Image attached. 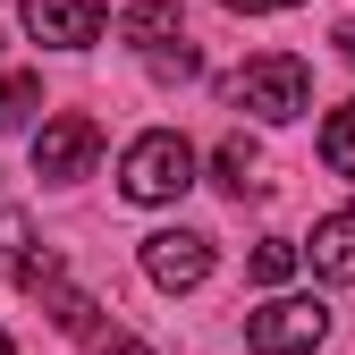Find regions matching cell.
I'll return each instance as SVG.
<instances>
[{"label":"cell","mask_w":355,"mask_h":355,"mask_svg":"<svg viewBox=\"0 0 355 355\" xmlns=\"http://www.w3.org/2000/svg\"><path fill=\"white\" fill-rule=\"evenodd\" d=\"M195 169L203 161H195V144L178 136V127H144V136L119 153V195L127 203H178L195 187Z\"/></svg>","instance_id":"cell-1"},{"label":"cell","mask_w":355,"mask_h":355,"mask_svg":"<svg viewBox=\"0 0 355 355\" xmlns=\"http://www.w3.org/2000/svg\"><path fill=\"white\" fill-rule=\"evenodd\" d=\"M229 110H254L262 127H288L313 110V68H304L296 51H262L229 76Z\"/></svg>","instance_id":"cell-2"},{"label":"cell","mask_w":355,"mask_h":355,"mask_svg":"<svg viewBox=\"0 0 355 355\" xmlns=\"http://www.w3.org/2000/svg\"><path fill=\"white\" fill-rule=\"evenodd\" d=\"M330 338V304L322 296H271L262 313H245V347L254 355H313Z\"/></svg>","instance_id":"cell-3"},{"label":"cell","mask_w":355,"mask_h":355,"mask_svg":"<svg viewBox=\"0 0 355 355\" xmlns=\"http://www.w3.org/2000/svg\"><path fill=\"white\" fill-rule=\"evenodd\" d=\"M94 161H102V127L85 110H60V119L34 127V178L42 187H76V178H94Z\"/></svg>","instance_id":"cell-4"},{"label":"cell","mask_w":355,"mask_h":355,"mask_svg":"<svg viewBox=\"0 0 355 355\" xmlns=\"http://www.w3.org/2000/svg\"><path fill=\"white\" fill-rule=\"evenodd\" d=\"M34 296L51 304V322H60V330H68L85 355H153L144 338H127V330H119V322H110V313H102V304L85 296V288H68V271H60V279H42Z\"/></svg>","instance_id":"cell-5"},{"label":"cell","mask_w":355,"mask_h":355,"mask_svg":"<svg viewBox=\"0 0 355 355\" xmlns=\"http://www.w3.org/2000/svg\"><path fill=\"white\" fill-rule=\"evenodd\" d=\"M144 279H153L161 296L203 288V279H211V237H203V229H153V237H144Z\"/></svg>","instance_id":"cell-6"},{"label":"cell","mask_w":355,"mask_h":355,"mask_svg":"<svg viewBox=\"0 0 355 355\" xmlns=\"http://www.w3.org/2000/svg\"><path fill=\"white\" fill-rule=\"evenodd\" d=\"M26 34L51 51H85L102 42V0H26Z\"/></svg>","instance_id":"cell-7"},{"label":"cell","mask_w":355,"mask_h":355,"mask_svg":"<svg viewBox=\"0 0 355 355\" xmlns=\"http://www.w3.org/2000/svg\"><path fill=\"white\" fill-rule=\"evenodd\" d=\"M304 262H313V279H330V288H355V211H330V220H313V237H304Z\"/></svg>","instance_id":"cell-8"},{"label":"cell","mask_w":355,"mask_h":355,"mask_svg":"<svg viewBox=\"0 0 355 355\" xmlns=\"http://www.w3.org/2000/svg\"><path fill=\"white\" fill-rule=\"evenodd\" d=\"M119 42H136V51L153 60V51H169V42H187V34H178V9H169V0H144V9H127Z\"/></svg>","instance_id":"cell-9"},{"label":"cell","mask_w":355,"mask_h":355,"mask_svg":"<svg viewBox=\"0 0 355 355\" xmlns=\"http://www.w3.org/2000/svg\"><path fill=\"white\" fill-rule=\"evenodd\" d=\"M34 110H42V76H0V136L34 127Z\"/></svg>","instance_id":"cell-10"},{"label":"cell","mask_w":355,"mask_h":355,"mask_svg":"<svg viewBox=\"0 0 355 355\" xmlns=\"http://www.w3.org/2000/svg\"><path fill=\"white\" fill-rule=\"evenodd\" d=\"M211 178H220V187H229V195L245 203V195L262 187V178H254V144H245V136H229V144L211 153Z\"/></svg>","instance_id":"cell-11"},{"label":"cell","mask_w":355,"mask_h":355,"mask_svg":"<svg viewBox=\"0 0 355 355\" xmlns=\"http://www.w3.org/2000/svg\"><path fill=\"white\" fill-rule=\"evenodd\" d=\"M322 161H330L338 178H355V102H338V110L322 119Z\"/></svg>","instance_id":"cell-12"},{"label":"cell","mask_w":355,"mask_h":355,"mask_svg":"<svg viewBox=\"0 0 355 355\" xmlns=\"http://www.w3.org/2000/svg\"><path fill=\"white\" fill-rule=\"evenodd\" d=\"M296 262H304V245H296V237H262V245H254V279H262V288H279Z\"/></svg>","instance_id":"cell-13"},{"label":"cell","mask_w":355,"mask_h":355,"mask_svg":"<svg viewBox=\"0 0 355 355\" xmlns=\"http://www.w3.org/2000/svg\"><path fill=\"white\" fill-rule=\"evenodd\" d=\"M203 60H195V42H169V51H153V76H178V85H187Z\"/></svg>","instance_id":"cell-14"},{"label":"cell","mask_w":355,"mask_h":355,"mask_svg":"<svg viewBox=\"0 0 355 355\" xmlns=\"http://www.w3.org/2000/svg\"><path fill=\"white\" fill-rule=\"evenodd\" d=\"M237 17H279V9H304V0H229Z\"/></svg>","instance_id":"cell-15"},{"label":"cell","mask_w":355,"mask_h":355,"mask_svg":"<svg viewBox=\"0 0 355 355\" xmlns=\"http://www.w3.org/2000/svg\"><path fill=\"white\" fill-rule=\"evenodd\" d=\"M338 51H347V68H355V17H347V26H338Z\"/></svg>","instance_id":"cell-16"},{"label":"cell","mask_w":355,"mask_h":355,"mask_svg":"<svg viewBox=\"0 0 355 355\" xmlns=\"http://www.w3.org/2000/svg\"><path fill=\"white\" fill-rule=\"evenodd\" d=\"M0 355H17V347H9V330H0Z\"/></svg>","instance_id":"cell-17"}]
</instances>
